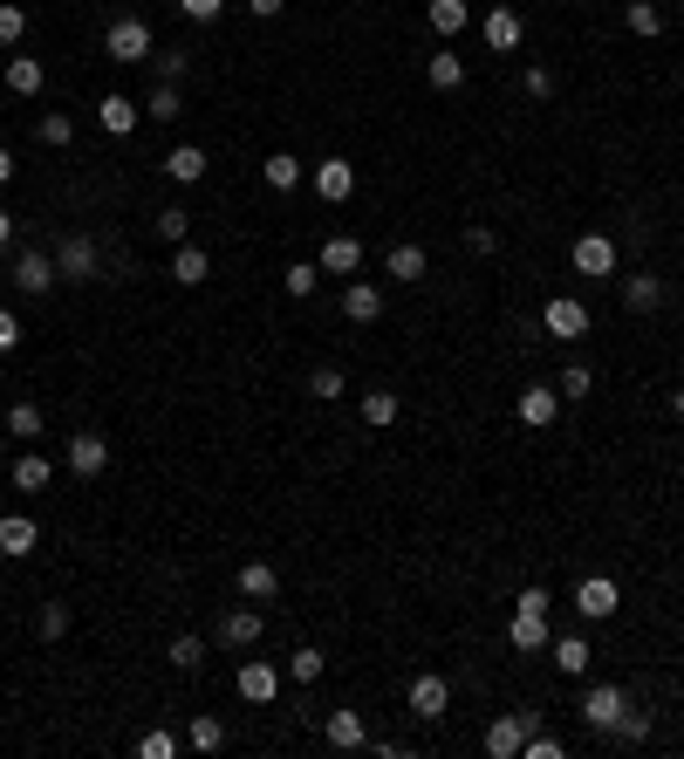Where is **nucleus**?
Instances as JSON below:
<instances>
[{
	"label": "nucleus",
	"mask_w": 684,
	"mask_h": 759,
	"mask_svg": "<svg viewBox=\"0 0 684 759\" xmlns=\"http://www.w3.org/2000/svg\"><path fill=\"white\" fill-rule=\"evenodd\" d=\"M151 48H158V41H151V21H144V14H117V21H110V35H104V56H110V62L137 69V62H151Z\"/></svg>",
	"instance_id": "obj_1"
},
{
	"label": "nucleus",
	"mask_w": 684,
	"mask_h": 759,
	"mask_svg": "<svg viewBox=\"0 0 684 759\" xmlns=\"http://www.w3.org/2000/svg\"><path fill=\"white\" fill-rule=\"evenodd\" d=\"M56 274H62V281H75V288L96 281V274H104V253H96V240H89V233H69V240L56 246Z\"/></svg>",
	"instance_id": "obj_2"
},
{
	"label": "nucleus",
	"mask_w": 684,
	"mask_h": 759,
	"mask_svg": "<svg viewBox=\"0 0 684 759\" xmlns=\"http://www.w3.org/2000/svg\"><path fill=\"white\" fill-rule=\"evenodd\" d=\"M541 725V712H500L493 725H487V752L493 759H520V746H527V732Z\"/></svg>",
	"instance_id": "obj_3"
},
{
	"label": "nucleus",
	"mask_w": 684,
	"mask_h": 759,
	"mask_svg": "<svg viewBox=\"0 0 684 759\" xmlns=\"http://www.w3.org/2000/svg\"><path fill=\"white\" fill-rule=\"evenodd\" d=\"M541 328H548L554 342H581V336H589V309H581L575 294H554L548 309H541Z\"/></svg>",
	"instance_id": "obj_4"
},
{
	"label": "nucleus",
	"mask_w": 684,
	"mask_h": 759,
	"mask_svg": "<svg viewBox=\"0 0 684 759\" xmlns=\"http://www.w3.org/2000/svg\"><path fill=\"white\" fill-rule=\"evenodd\" d=\"M575 274H589V281H616V240L610 233H581L575 240Z\"/></svg>",
	"instance_id": "obj_5"
},
{
	"label": "nucleus",
	"mask_w": 684,
	"mask_h": 759,
	"mask_svg": "<svg viewBox=\"0 0 684 759\" xmlns=\"http://www.w3.org/2000/svg\"><path fill=\"white\" fill-rule=\"evenodd\" d=\"M479 35H487V48H493V56H514V48L527 41V28H520V14H514V8H506V0H500V8H487V14H479Z\"/></svg>",
	"instance_id": "obj_6"
},
{
	"label": "nucleus",
	"mask_w": 684,
	"mask_h": 759,
	"mask_svg": "<svg viewBox=\"0 0 684 759\" xmlns=\"http://www.w3.org/2000/svg\"><path fill=\"white\" fill-rule=\"evenodd\" d=\"M56 281H62V274H56V253L28 246V253H21V261H14V288H21V294H48Z\"/></svg>",
	"instance_id": "obj_7"
},
{
	"label": "nucleus",
	"mask_w": 684,
	"mask_h": 759,
	"mask_svg": "<svg viewBox=\"0 0 684 759\" xmlns=\"http://www.w3.org/2000/svg\"><path fill=\"white\" fill-rule=\"evenodd\" d=\"M664 294H671L664 274H623V309L629 315H657V309H664Z\"/></svg>",
	"instance_id": "obj_8"
},
{
	"label": "nucleus",
	"mask_w": 684,
	"mask_h": 759,
	"mask_svg": "<svg viewBox=\"0 0 684 759\" xmlns=\"http://www.w3.org/2000/svg\"><path fill=\"white\" fill-rule=\"evenodd\" d=\"M623 712H629V691H616V685H596L589 698H581V719H589L596 732H616Z\"/></svg>",
	"instance_id": "obj_9"
},
{
	"label": "nucleus",
	"mask_w": 684,
	"mask_h": 759,
	"mask_svg": "<svg viewBox=\"0 0 684 759\" xmlns=\"http://www.w3.org/2000/svg\"><path fill=\"white\" fill-rule=\"evenodd\" d=\"M158 171H165L171 185H199V179H206V171H213V158H206V150H199V144H171L165 158H158Z\"/></svg>",
	"instance_id": "obj_10"
},
{
	"label": "nucleus",
	"mask_w": 684,
	"mask_h": 759,
	"mask_svg": "<svg viewBox=\"0 0 684 759\" xmlns=\"http://www.w3.org/2000/svg\"><path fill=\"white\" fill-rule=\"evenodd\" d=\"M213 637H219L226 650H253V643H261V610H253V602H240V610H226Z\"/></svg>",
	"instance_id": "obj_11"
},
{
	"label": "nucleus",
	"mask_w": 684,
	"mask_h": 759,
	"mask_svg": "<svg viewBox=\"0 0 684 759\" xmlns=\"http://www.w3.org/2000/svg\"><path fill=\"white\" fill-rule=\"evenodd\" d=\"M445 712H452V685H445V677H432V671L411 677V719L432 725V719H445Z\"/></svg>",
	"instance_id": "obj_12"
},
{
	"label": "nucleus",
	"mask_w": 684,
	"mask_h": 759,
	"mask_svg": "<svg viewBox=\"0 0 684 759\" xmlns=\"http://www.w3.org/2000/svg\"><path fill=\"white\" fill-rule=\"evenodd\" d=\"M616 602H623V595H616V581H610V575H589V581L575 589V610L589 616V623H610V616H616Z\"/></svg>",
	"instance_id": "obj_13"
},
{
	"label": "nucleus",
	"mask_w": 684,
	"mask_h": 759,
	"mask_svg": "<svg viewBox=\"0 0 684 759\" xmlns=\"http://www.w3.org/2000/svg\"><path fill=\"white\" fill-rule=\"evenodd\" d=\"M309 179H315V192L328 198V206H343V198L357 192V165H349V158H322V165L309 171Z\"/></svg>",
	"instance_id": "obj_14"
},
{
	"label": "nucleus",
	"mask_w": 684,
	"mask_h": 759,
	"mask_svg": "<svg viewBox=\"0 0 684 759\" xmlns=\"http://www.w3.org/2000/svg\"><path fill=\"white\" fill-rule=\"evenodd\" d=\"M322 739H328V746H343V752H357V746H370V725H363V712L336 704V712L322 719Z\"/></svg>",
	"instance_id": "obj_15"
},
{
	"label": "nucleus",
	"mask_w": 684,
	"mask_h": 759,
	"mask_svg": "<svg viewBox=\"0 0 684 759\" xmlns=\"http://www.w3.org/2000/svg\"><path fill=\"white\" fill-rule=\"evenodd\" d=\"M554 418H562V390H554V384L520 390V424H527V432H548Z\"/></svg>",
	"instance_id": "obj_16"
},
{
	"label": "nucleus",
	"mask_w": 684,
	"mask_h": 759,
	"mask_svg": "<svg viewBox=\"0 0 684 759\" xmlns=\"http://www.w3.org/2000/svg\"><path fill=\"white\" fill-rule=\"evenodd\" d=\"M104 466H110L104 432H75V438H69V472H75V479H96Z\"/></svg>",
	"instance_id": "obj_17"
},
{
	"label": "nucleus",
	"mask_w": 684,
	"mask_h": 759,
	"mask_svg": "<svg viewBox=\"0 0 684 759\" xmlns=\"http://www.w3.org/2000/svg\"><path fill=\"white\" fill-rule=\"evenodd\" d=\"M171 281H179V288H206L213 281V253L206 246H171Z\"/></svg>",
	"instance_id": "obj_18"
},
{
	"label": "nucleus",
	"mask_w": 684,
	"mask_h": 759,
	"mask_svg": "<svg viewBox=\"0 0 684 759\" xmlns=\"http://www.w3.org/2000/svg\"><path fill=\"white\" fill-rule=\"evenodd\" d=\"M35 541H41V527L28 514H0V554H8V562H28Z\"/></svg>",
	"instance_id": "obj_19"
},
{
	"label": "nucleus",
	"mask_w": 684,
	"mask_h": 759,
	"mask_svg": "<svg viewBox=\"0 0 684 759\" xmlns=\"http://www.w3.org/2000/svg\"><path fill=\"white\" fill-rule=\"evenodd\" d=\"M233 685H240V698H247V704H267L274 691H281V671H274V664H261V656H247Z\"/></svg>",
	"instance_id": "obj_20"
},
{
	"label": "nucleus",
	"mask_w": 684,
	"mask_h": 759,
	"mask_svg": "<svg viewBox=\"0 0 684 759\" xmlns=\"http://www.w3.org/2000/svg\"><path fill=\"white\" fill-rule=\"evenodd\" d=\"M315 267H322V274H357V267H363V240L328 233V240H322V253H315Z\"/></svg>",
	"instance_id": "obj_21"
},
{
	"label": "nucleus",
	"mask_w": 684,
	"mask_h": 759,
	"mask_svg": "<svg viewBox=\"0 0 684 759\" xmlns=\"http://www.w3.org/2000/svg\"><path fill=\"white\" fill-rule=\"evenodd\" d=\"M233 595H240V602H274V595H281V575H274L267 562H247V568L233 575Z\"/></svg>",
	"instance_id": "obj_22"
},
{
	"label": "nucleus",
	"mask_w": 684,
	"mask_h": 759,
	"mask_svg": "<svg viewBox=\"0 0 684 759\" xmlns=\"http://www.w3.org/2000/svg\"><path fill=\"white\" fill-rule=\"evenodd\" d=\"M376 315H384V294H376L370 281H349V288H343V322H357V328H370Z\"/></svg>",
	"instance_id": "obj_23"
},
{
	"label": "nucleus",
	"mask_w": 684,
	"mask_h": 759,
	"mask_svg": "<svg viewBox=\"0 0 684 759\" xmlns=\"http://www.w3.org/2000/svg\"><path fill=\"white\" fill-rule=\"evenodd\" d=\"M96 123H104L110 137H131L137 123H144V110L131 104V96H104V104H96Z\"/></svg>",
	"instance_id": "obj_24"
},
{
	"label": "nucleus",
	"mask_w": 684,
	"mask_h": 759,
	"mask_svg": "<svg viewBox=\"0 0 684 759\" xmlns=\"http://www.w3.org/2000/svg\"><path fill=\"white\" fill-rule=\"evenodd\" d=\"M548 656H554V671H562V677H581V671L596 664L589 637H554V643H548Z\"/></svg>",
	"instance_id": "obj_25"
},
{
	"label": "nucleus",
	"mask_w": 684,
	"mask_h": 759,
	"mask_svg": "<svg viewBox=\"0 0 684 759\" xmlns=\"http://www.w3.org/2000/svg\"><path fill=\"white\" fill-rule=\"evenodd\" d=\"M424 21H432L439 35H452V41H459V35L472 28V0H432V8H424Z\"/></svg>",
	"instance_id": "obj_26"
},
{
	"label": "nucleus",
	"mask_w": 684,
	"mask_h": 759,
	"mask_svg": "<svg viewBox=\"0 0 684 759\" xmlns=\"http://www.w3.org/2000/svg\"><path fill=\"white\" fill-rule=\"evenodd\" d=\"M554 637H548V616H520L514 610V623H506V650H548Z\"/></svg>",
	"instance_id": "obj_27"
},
{
	"label": "nucleus",
	"mask_w": 684,
	"mask_h": 759,
	"mask_svg": "<svg viewBox=\"0 0 684 759\" xmlns=\"http://www.w3.org/2000/svg\"><path fill=\"white\" fill-rule=\"evenodd\" d=\"M424 83H432V89H459L466 83V56H459V48H439V56L424 62Z\"/></svg>",
	"instance_id": "obj_28"
},
{
	"label": "nucleus",
	"mask_w": 684,
	"mask_h": 759,
	"mask_svg": "<svg viewBox=\"0 0 684 759\" xmlns=\"http://www.w3.org/2000/svg\"><path fill=\"white\" fill-rule=\"evenodd\" d=\"M261 179H267L274 192H295L301 179H309V165H301V158H295V150H274V158L261 165Z\"/></svg>",
	"instance_id": "obj_29"
},
{
	"label": "nucleus",
	"mask_w": 684,
	"mask_h": 759,
	"mask_svg": "<svg viewBox=\"0 0 684 759\" xmlns=\"http://www.w3.org/2000/svg\"><path fill=\"white\" fill-rule=\"evenodd\" d=\"M41 83H48V69L35 56H8V96H41Z\"/></svg>",
	"instance_id": "obj_30"
},
{
	"label": "nucleus",
	"mask_w": 684,
	"mask_h": 759,
	"mask_svg": "<svg viewBox=\"0 0 684 759\" xmlns=\"http://www.w3.org/2000/svg\"><path fill=\"white\" fill-rule=\"evenodd\" d=\"M144 117H151V123H179V117H185V104H179V83H151V96H144Z\"/></svg>",
	"instance_id": "obj_31"
},
{
	"label": "nucleus",
	"mask_w": 684,
	"mask_h": 759,
	"mask_svg": "<svg viewBox=\"0 0 684 759\" xmlns=\"http://www.w3.org/2000/svg\"><path fill=\"white\" fill-rule=\"evenodd\" d=\"M623 21H629V35H644V41H657V35H664V8H657V0H629V8H623Z\"/></svg>",
	"instance_id": "obj_32"
},
{
	"label": "nucleus",
	"mask_w": 684,
	"mask_h": 759,
	"mask_svg": "<svg viewBox=\"0 0 684 759\" xmlns=\"http://www.w3.org/2000/svg\"><path fill=\"white\" fill-rule=\"evenodd\" d=\"M384 267L397 274V281H424V267H432V261H424V246L404 240V246H391V253H384Z\"/></svg>",
	"instance_id": "obj_33"
},
{
	"label": "nucleus",
	"mask_w": 684,
	"mask_h": 759,
	"mask_svg": "<svg viewBox=\"0 0 684 759\" xmlns=\"http://www.w3.org/2000/svg\"><path fill=\"white\" fill-rule=\"evenodd\" d=\"M48 479H56V466H48L41 451H21V459H14V486H21V493H41Z\"/></svg>",
	"instance_id": "obj_34"
},
{
	"label": "nucleus",
	"mask_w": 684,
	"mask_h": 759,
	"mask_svg": "<svg viewBox=\"0 0 684 759\" xmlns=\"http://www.w3.org/2000/svg\"><path fill=\"white\" fill-rule=\"evenodd\" d=\"M397 411H404V403H397V390H370V397H363V424H376V432H391V424H397Z\"/></svg>",
	"instance_id": "obj_35"
},
{
	"label": "nucleus",
	"mask_w": 684,
	"mask_h": 759,
	"mask_svg": "<svg viewBox=\"0 0 684 759\" xmlns=\"http://www.w3.org/2000/svg\"><path fill=\"white\" fill-rule=\"evenodd\" d=\"M554 390H562V403H581V397L596 390V370L589 363H568L562 376H554Z\"/></svg>",
	"instance_id": "obj_36"
},
{
	"label": "nucleus",
	"mask_w": 684,
	"mask_h": 759,
	"mask_svg": "<svg viewBox=\"0 0 684 759\" xmlns=\"http://www.w3.org/2000/svg\"><path fill=\"white\" fill-rule=\"evenodd\" d=\"M151 226H158V240H165V246H185V240H192V213H185V206H165Z\"/></svg>",
	"instance_id": "obj_37"
},
{
	"label": "nucleus",
	"mask_w": 684,
	"mask_h": 759,
	"mask_svg": "<svg viewBox=\"0 0 684 759\" xmlns=\"http://www.w3.org/2000/svg\"><path fill=\"white\" fill-rule=\"evenodd\" d=\"M185 739H192V752H219V746H226V719H213V712H199V719H192V732H185Z\"/></svg>",
	"instance_id": "obj_38"
},
{
	"label": "nucleus",
	"mask_w": 684,
	"mask_h": 759,
	"mask_svg": "<svg viewBox=\"0 0 684 759\" xmlns=\"http://www.w3.org/2000/svg\"><path fill=\"white\" fill-rule=\"evenodd\" d=\"M322 671H328V656H322L315 643H301V650L288 656V677H295V685H315V677H322Z\"/></svg>",
	"instance_id": "obj_39"
},
{
	"label": "nucleus",
	"mask_w": 684,
	"mask_h": 759,
	"mask_svg": "<svg viewBox=\"0 0 684 759\" xmlns=\"http://www.w3.org/2000/svg\"><path fill=\"white\" fill-rule=\"evenodd\" d=\"M21 35H28V8H21V0H0V48H21Z\"/></svg>",
	"instance_id": "obj_40"
},
{
	"label": "nucleus",
	"mask_w": 684,
	"mask_h": 759,
	"mask_svg": "<svg viewBox=\"0 0 684 759\" xmlns=\"http://www.w3.org/2000/svg\"><path fill=\"white\" fill-rule=\"evenodd\" d=\"M8 438H41V403H8Z\"/></svg>",
	"instance_id": "obj_41"
},
{
	"label": "nucleus",
	"mask_w": 684,
	"mask_h": 759,
	"mask_svg": "<svg viewBox=\"0 0 684 759\" xmlns=\"http://www.w3.org/2000/svg\"><path fill=\"white\" fill-rule=\"evenodd\" d=\"M151 75L158 83H185V48H151Z\"/></svg>",
	"instance_id": "obj_42"
},
{
	"label": "nucleus",
	"mask_w": 684,
	"mask_h": 759,
	"mask_svg": "<svg viewBox=\"0 0 684 759\" xmlns=\"http://www.w3.org/2000/svg\"><path fill=\"white\" fill-rule=\"evenodd\" d=\"M35 137H41V144H75V117H69V110H48V117L35 123Z\"/></svg>",
	"instance_id": "obj_43"
},
{
	"label": "nucleus",
	"mask_w": 684,
	"mask_h": 759,
	"mask_svg": "<svg viewBox=\"0 0 684 759\" xmlns=\"http://www.w3.org/2000/svg\"><path fill=\"white\" fill-rule=\"evenodd\" d=\"M315 288H322V267H315V261H288V294L309 301Z\"/></svg>",
	"instance_id": "obj_44"
},
{
	"label": "nucleus",
	"mask_w": 684,
	"mask_h": 759,
	"mask_svg": "<svg viewBox=\"0 0 684 759\" xmlns=\"http://www.w3.org/2000/svg\"><path fill=\"white\" fill-rule=\"evenodd\" d=\"M343 390H349V384H343V370H336V363H322V370L309 376V397H315V403H336Z\"/></svg>",
	"instance_id": "obj_45"
},
{
	"label": "nucleus",
	"mask_w": 684,
	"mask_h": 759,
	"mask_svg": "<svg viewBox=\"0 0 684 759\" xmlns=\"http://www.w3.org/2000/svg\"><path fill=\"white\" fill-rule=\"evenodd\" d=\"M171 664L199 671V664H206V637H192V629H185V637H171Z\"/></svg>",
	"instance_id": "obj_46"
},
{
	"label": "nucleus",
	"mask_w": 684,
	"mask_h": 759,
	"mask_svg": "<svg viewBox=\"0 0 684 759\" xmlns=\"http://www.w3.org/2000/svg\"><path fill=\"white\" fill-rule=\"evenodd\" d=\"M35 623H41V637H48V643H62V637H69V602H41V616H35Z\"/></svg>",
	"instance_id": "obj_47"
},
{
	"label": "nucleus",
	"mask_w": 684,
	"mask_h": 759,
	"mask_svg": "<svg viewBox=\"0 0 684 759\" xmlns=\"http://www.w3.org/2000/svg\"><path fill=\"white\" fill-rule=\"evenodd\" d=\"M514 610H520V616H554V595L541 589V581H527V589L514 595Z\"/></svg>",
	"instance_id": "obj_48"
},
{
	"label": "nucleus",
	"mask_w": 684,
	"mask_h": 759,
	"mask_svg": "<svg viewBox=\"0 0 684 759\" xmlns=\"http://www.w3.org/2000/svg\"><path fill=\"white\" fill-rule=\"evenodd\" d=\"M520 759H562V739H554V732H527V746H520Z\"/></svg>",
	"instance_id": "obj_49"
},
{
	"label": "nucleus",
	"mask_w": 684,
	"mask_h": 759,
	"mask_svg": "<svg viewBox=\"0 0 684 759\" xmlns=\"http://www.w3.org/2000/svg\"><path fill=\"white\" fill-rule=\"evenodd\" d=\"M171 752H179L171 732H144V739H137V759H171Z\"/></svg>",
	"instance_id": "obj_50"
},
{
	"label": "nucleus",
	"mask_w": 684,
	"mask_h": 759,
	"mask_svg": "<svg viewBox=\"0 0 684 759\" xmlns=\"http://www.w3.org/2000/svg\"><path fill=\"white\" fill-rule=\"evenodd\" d=\"M616 732H623V739H629V746H644V739H650V712H637V704H629V712H623V725H616Z\"/></svg>",
	"instance_id": "obj_51"
},
{
	"label": "nucleus",
	"mask_w": 684,
	"mask_h": 759,
	"mask_svg": "<svg viewBox=\"0 0 684 759\" xmlns=\"http://www.w3.org/2000/svg\"><path fill=\"white\" fill-rule=\"evenodd\" d=\"M520 89L535 96V104H548V96H554V75H548V69H527V75H520Z\"/></svg>",
	"instance_id": "obj_52"
},
{
	"label": "nucleus",
	"mask_w": 684,
	"mask_h": 759,
	"mask_svg": "<svg viewBox=\"0 0 684 759\" xmlns=\"http://www.w3.org/2000/svg\"><path fill=\"white\" fill-rule=\"evenodd\" d=\"M219 8H226V0H179L185 21H219Z\"/></svg>",
	"instance_id": "obj_53"
},
{
	"label": "nucleus",
	"mask_w": 684,
	"mask_h": 759,
	"mask_svg": "<svg viewBox=\"0 0 684 759\" xmlns=\"http://www.w3.org/2000/svg\"><path fill=\"white\" fill-rule=\"evenodd\" d=\"M8 349H21V322H14V309H0V357Z\"/></svg>",
	"instance_id": "obj_54"
},
{
	"label": "nucleus",
	"mask_w": 684,
	"mask_h": 759,
	"mask_svg": "<svg viewBox=\"0 0 684 759\" xmlns=\"http://www.w3.org/2000/svg\"><path fill=\"white\" fill-rule=\"evenodd\" d=\"M466 246H472V253H493L500 240H493V226H466Z\"/></svg>",
	"instance_id": "obj_55"
},
{
	"label": "nucleus",
	"mask_w": 684,
	"mask_h": 759,
	"mask_svg": "<svg viewBox=\"0 0 684 759\" xmlns=\"http://www.w3.org/2000/svg\"><path fill=\"white\" fill-rule=\"evenodd\" d=\"M281 8H288V0H247V14H261V21H274Z\"/></svg>",
	"instance_id": "obj_56"
},
{
	"label": "nucleus",
	"mask_w": 684,
	"mask_h": 759,
	"mask_svg": "<svg viewBox=\"0 0 684 759\" xmlns=\"http://www.w3.org/2000/svg\"><path fill=\"white\" fill-rule=\"evenodd\" d=\"M0 185H14V150L0 144Z\"/></svg>",
	"instance_id": "obj_57"
},
{
	"label": "nucleus",
	"mask_w": 684,
	"mask_h": 759,
	"mask_svg": "<svg viewBox=\"0 0 684 759\" xmlns=\"http://www.w3.org/2000/svg\"><path fill=\"white\" fill-rule=\"evenodd\" d=\"M0 246H14V213L0 206Z\"/></svg>",
	"instance_id": "obj_58"
},
{
	"label": "nucleus",
	"mask_w": 684,
	"mask_h": 759,
	"mask_svg": "<svg viewBox=\"0 0 684 759\" xmlns=\"http://www.w3.org/2000/svg\"><path fill=\"white\" fill-rule=\"evenodd\" d=\"M671 418H677V424H684V384H677V390H671Z\"/></svg>",
	"instance_id": "obj_59"
}]
</instances>
